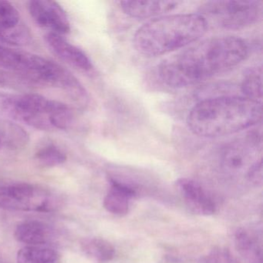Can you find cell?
<instances>
[{"label": "cell", "instance_id": "3957f363", "mask_svg": "<svg viewBox=\"0 0 263 263\" xmlns=\"http://www.w3.org/2000/svg\"><path fill=\"white\" fill-rule=\"evenodd\" d=\"M208 28L209 22L199 13L158 16L138 29L134 47L144 56H160L197 42Z\"/></svg>", "mask_w": 263, "mask_h": 263}, {"label": "cell", "instance_id": "8fae6325", "mask_svg": "<svg viewBox=\"0 0 263 263\" xmlns=\"http://www.w3.org/2000/svg\"><path fill=\"white\" fill-rule=\"evenodd\" d=\"M176 186L184 202L194 213L205 216L215 213V201L197 181L180 178L176 181Z\"/></svg>", "mask_w": 263, "mask_h": 263}, {"label": "cell", "instance_id": "44dd1931", "mask_svg": "<svg viewBox=\"0 0 263 263\" xmlns=\"http://www.w3.org/2000/svg\"><path fill=\"white\" fill-rule=\"evenodd\" d=\"M35 160L42 167H53L64 164L67 161V155L55 144H47L38 149Z\"/></svg>", "mask_w": 263, "mask_h": 263}, {"label": "cell", "instance_id": "5bb4252c", "mask_svg": "<svg viewBox=\"0 0 263 263\" xmlns=\"http://www.w3.org/2000/svg\"><path fill=\"white\" fill-rule=\"evenodd\" d=\"M235 249L249 263H262L261 235L255 230L240 228L234 236Z\"/></svg>", "mask_w": 263, "mask_h": 263}, {"label": "cell", "instance_id": "cb8c5ba5", "mask_svg": "<svg viewBox=\"0 0 263 263\" xmlns=\"http://www.w3.org/2000/svg\"><path fill=\"white\" fill-rule=\"evenodd\" d=\"M0 263H8L1 253H0Z\"/></svg>", "mask_w": 263, "mask_h": 263}, {"label": "cell", "instance_id": "603a6c76", "mask_svg": "<svg viewBox=\"0 0 263 263\" xmlns=\"http://www.w3.org/2000/svg\"><path fill=\"white\" fill-rule=\"evenodd\" d=\"M246 175H247L249 182L256 186L261 185L262 184V161H261V158L258 161H255L248 168Z\"/></svg>", "mask_w": 263, "mask_h": 263}, {"label": "cell", "instance_id": "30bf717a", "mask_svg": "<svg viewBox=\"0 0 263 263\" xmlns=\"http://www.w3.org/2000/svg\"><path fill=\"white\" fill-rule=\"evenodd\" d=\"M30 37L16 7L8 1L0 0V41L11 45H25Z\"/></svg>", "mask_w": 263, "mask_h": 263}, {"label": "cell", "instance_id": "ac0fdd59", "mask_svg": "<svg viewBox=\"0 0 263 263\" xmlns=\"http://www.w3.org/2000/svg\"><path fill=\"white\" fill-rule=\"evenodd\" d=\"M81 249L95 263H108L115 258V247L104 238H85L81 242Z\"/></svg>", "mask_w": 263, "mask_h": 263}, {"label": "cell", "instance_id": "7c38bea8", "mask_svg": "<svg viewBox=\"0 0 263 263\" xmlns=\"http://www.w3.org/2000/svg\"><path fill=\"white\" fill-rule=\"evenodd\" d=\"M45 41L51 51L69 65L83 71H89L93 68L87 54L61 35L47 33Z\"/></svg>", "mask_w": 263, "mask_h": 263}, {"label": "cell", "instance_id": "d4e9b609", "mask_svg": "<svg viewBox=\"0 0 263 263\" xmlns=\"http://www.w3.org/2000/svg\"><path fill=\"white\" fill-rule=\"evenodd\" d=\"M2 144H1V143H0V150H1V148H2Z\"/></svg>", "mask_w": 263, "mask_h": 263}, {"label": "cell", "instance_id": "d6986e66", "mask_svg": "<svg viewBox=\"0 0 263 263\" xmlns=\"http://www.w3.org/2000/svg\"><path fill=\"white\" fill-rule=\"evenodd\" d=\"M56 251L41 246H25L18 252L17 263H57Z\"/></svg>", "mask_w": 263, "mask_h": 263}, {"label": "cell", "instance_id": "8992f818", "mask_svg": "<svg viewBox=\"0 0 263 263\" xmlns=\"http://www.w3.org/2000/svg\"><path fill=\"white\" fill-rule=\"evenodd\" d=\"M261 1H212L201 6L199 14L227 30H239L262 17Z\"/></svg>", "mask_w": 263, "mask_h": 263}, {"label": "cell", "instance_id": "5b68a950", "mask_svg": "<svg viewBox=\"0 0 263 263\" xmlns=\"http://www.w3.org/2000/svg\"><path fill=\"white\" fill-rule=\"evenodd\" d=\"M0 114L37 130H65L73 115L67 104L37 93L0 92Z\"/></svg>", "mask_w": 263, "mask_h": 263}, {"label": "cell", "instance_id": "7a4b0ae2", "mask_svg": "<svg viewBox=\"0 0 263 263\" xmlns=\"http://www.w3.org/2000/svg\"><path fill=\"white\" fill-rule=\"evenodd\" d=\"M261 103L245 97L208 98L192 107L187 117L189 130L201 138L238 133L261 121Z\"/></svg>", "mask_w": 263, "mask_h": 263}, {"label": "cell", "instance_id": "9a60e30c", "mask_svg": "<svg viewBox=\"0 0 263 263\" xmlns=\"http://www.w3.org/2000/svg\"><path fill=\"white\" fill-rule=\"evenodd\" d=\"M181 4L176 1H122L121 10L130 17L147 19L168 13Z\"/></svg>", "mask_w": 263, "mask_h": 263}, {"label": "cell", "instance_id": "ba28073f", "mask_svg": "<svg viewBox=\"0 0 263 263\" xmlns=\"http://www.w3.org/2000/svg\"><path fill=\"white\" fill-rule=\"evenodd\" d=\"M29 11L39 27L49 33L64 35L70 31L68 16L58 3L51 0H33L29 3Z\"/></svg>", "mask_w": 263, "mask_h": 263}, {"label": "cell", "instance_id": "e0dca14e", "mask_svg": "<svg viewBox=\"0 0 263 263\" xmlns=\"http://www.w3.org/2000/svg\"><path fill=\"white\" fill-rule=\"evenodd\" d=\"M30 141L28 133L19 124L9 120H0V143L10 150L24 148Z\"/></svg>", "mask_w": 263, "mask_h": 263}, {"label": "cell", "instance_id": "4fadbf2b", "mask_svg": "<svg viewBox=\"0 0 263 263\" xmlns=\"http://www.w3.org/2000/svg\"><path fill=\"white\" fill-rule=\"evenodd\" d=\"M15 238L27 246H41L51 242L55 237L53 228L42 221L31 220L16 226Z\"/></svg>", "mask_w": 263, "mask_h": 263}, {"label": "cell", "instance_id": "6da1fadb", "mask_svg": "<svg viewBox=\"0 0 263 263\" xmlns=\"http://www.w3.org/2000/svg\"><path fill=\"white\" fill-rule=\"evenodd\" d=\"M249 50L246 41L237 36L211 37L164 60L158 73L166 85L183 88L234 68L246 59Z\"/></svg>", "mask_w": 263, "mask_h": 263}, {"label": "cell", "instance_id": "7402d4cb", "mask_svg": "<svg viewBox=\"0 0 263 263\" xmlns=\"http://www.w3.org/2000/svg\"><path fill=\"white\" fill-rule=\"evenodd\" d=\"M198 263H238L226 248L215 247L200 258Z\"/></svg>", "mask_w": 263, "mask_h": 263}, {"label": "cell", "instance_id": "9c48e42d", "mask_svg": "<svg viewBox=\"0 0 263 263\" xmlns=\"http://www.w3.org/2000/svg\"><path fill=\"white\" fill-rule=\"evenodd\" d=\"M261 144L258 132L249 133L244 139L238 140L226 146L221 154L223 168L230 173H238L247 167Z\"/></svg>", "mask_w": 263, "mask_h": 263}, {"label": "cell", "instance_id": "52a82bcc", "mask_svg": "<svg viewBox=\"0 0 263 263\" xmlns=\"http://www.w3.org/2000/svg\"><path fill=\"white\" fill-rule=\"evenodd\" d=\"M58 205L56 197L44 187L27 183L0 186V209L17 212H49Z\"/></svg>", "mask_w": 263, "mask_h": 263}, {"label": "cell", "instance_id": "277c9868", "mask_svg": "<svg viewBox=\"0 0 263 263\" xmlns=\"http://www.w3.org/2000/svg\"><path fill=\"white\" fill-rule=\"evenodd\" d=\"M0 69L21 77L31 87H56L67 92L81 105L88 102L87 91L72 73L39 55L0 45Z\"/></svg>", "mask_w": 263, "mask_h": 263}, {"label": "cell", "instance_id": "2e32d148", "mask_svg": "<svg viewBox=\"0 0 263 263\" xmlns=\"http://www.w3.org/2000/svg\"><path fill=\"white\" fill-rule=\"evenodd\" d=\"M136 195V190L129 184L115 179L110 180V189L104 199V207L114 215H126L128 212L130 200Z\"/></svg>", "mask_w": 263, "mask_h": 263}, {"label": "cell", "instance_id": "ffe728a7", "mask_svg": "<svg viewBox=\"0 0 263 263\" xmlns=\"http://www.w3.org/2000/svg\"><path fill=\"white\" fill-rule=\"evenodd\" d=\"M262 70L261 67H252L245 73L241 90L245 98L261 102L262 97Z\"/></svg>", "mask_w": 263, "mask_h": 263}]
</instances>
